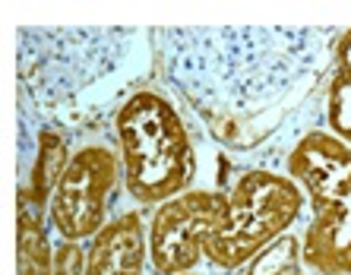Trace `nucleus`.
I'll use <instances>...</instances> for the list:
<instances>
[{
	"mask_svg": "<svg viewBox=\"0 0 351 275\" xmlns=\"http://www.w3.org/2000/svg\"><path fill=\"white\" fill-rule=\"evenodd\" d=\"M323 25H174L152 29L162 73L228 152L276 136L332 64Z\"/></svg>",
	"mask_w": 351,
	"mask_h": 275,
	"instance_id": "1",
	"label": "nucleus"
},
{
	"mask_svg": "<svg viewBox=\"0 0 351 275\" xmlns=\"http://www.w3.org/2000/svg\"><path fill=\"white\" fill-rule=\"evenodd\" d=\"M231 275H241V272H231Z\"/></svg>",
	"mask_w": 351,
	"mask_h": 275,
	"instance_id": "15",
	"label": "nucleus"
},
{
	"mask_svg": "<svg viewBox=\"0 0 351 275\" xmlns=\"http://www.w3.org/2000/svg\"><path fill=\"white\" fill-rule=\"evenodd\" d=\"M70 143L60 130L54 127H41L38 130V155H35V168H32V187L25 190V193L32 196L35 206H45L54 193V187H58L60 174L66 171L70 165Z\"/></svg>",
	"mask_w": 351,
	"mask_h": 275,
	"instance_id": "10",
	"label": "nucleus"
},
{
	"mask_svg": "<svg viewBox=\"0 0 351 275\" xmlns=\"http://www.w3.org/2000/svg\"><path fill=\"white\" fill-rule=\"evenodd\" d=\"M86 272V250L76 241L60 237L54 243V275H82Z\"/></svg>",
	"mask_w": 351,
	"mask_h": 275,
	"instance_id": "13",
	"label": "nucleus"
},
{
	"mask_svg": "<svg viewBox=\"0 0 351 275\" xmlns=\"http://www.w3.org/2000/svg\"><path fill=\"white\" fill-rule=\"evenodd\" d=\"M180 275H203V272H196V269H193V272H180Z\"/></svg>",
	"mask_w": 351,
	"mask_h": 275,
	"instance_id": "14",
	"label": "nucleus"
},
{
	"mask_svg": "<svg viewBox=\"0 0 351 275\" xmlns=\"http://www.w3.org/2000/svg\"><path fill=\"white\" fill-rule=\"evenodd\" d=\"M114 139L123 190L139 206H162L193 187L199 158L190 130L158 89H136L123 98L114 111Z\"/></svg>",
	"mask_w": 351,
	"mask_h": 275,
	"instance_id": "3",
	"label": "nucleus"
},
{
	"mask_svg": "<svg viewBox=\"0 0 351 275\" xmlns=\"http://www.w3.org/2000/svg\"><path fill=\"white\" fill-rule=\"evenodd\" d=\"M228 190L190 187L162 202L149 222V263L156 275L193 272L206 259V241L228 222Z\"/></svg>",
	"mask_w": 351,
	"mask_h": 275,
	"instance_id": "6",
	"label": "nucleus"
},
{
	"mask_svg": "<svg viewBox=\"0 0 351 275\" xmlns=\"http://www.w3.org/2000/svg\"><path fill=\"white\" fill-rule=\"evenodd\" d=\"M121 180V155L101 143L76 149L48 200L51 225L64 241H92L108 225V206Z\"/></svg>",
	"mask_w": 351,
	"mask_h": 275,
	"instance_id": "7",
	"label": "nucleus"
},
{
	"mask_svg": "<svg viewBox=\"0 0 351 275\" xmlns=\"http://www.w3.org/2000/svg\"><path fill=\"white\" fill-rule=\"evenodd\" d=\"M228 200V222L206 241V263L221 272H241L263 247L288 235L307 209L301 184L272 168L241 171Z\"/></svg>",
	"mask_w": 351,
	"mask_h": 275,
	"instance_id": "5",
	"label": "nucleus"
},
{
	"mask_svg": "<svg viewBox=\"0 0 351 275\" xmlns=\"http://www.w3.org/2000/svg\"><path fill=\"white\" fill-rule=\"evenodd\" d=\"M149 41L136 25H19V98L54 130L92 127L136 92L152 64Z\"/></svg>",
	"mask_w": 351,
	"mask_h": 275,
	"instance_id": "2",
	"label": "nucleus"
},
{
	"mask_svg": "<svg viewBox=\"0 0 351 275\" xmlns=\"http://www.w3.org/2000/svg\"><path fill=\"white\" fill-rule=\"evenodd\" d=\"M149 241L139 212H121L89 241L82 275H146Z\"/></svg>",
	"mask_w": 351,
	"mask_h": 275,
	"instance_id": "8",
	"label": "nucleus"
},
{
	"mask_svg": "<svg viewBox=\"0 0 351 275\" xmlns=\"http://www.w3.org/2000/svg\"><path fill=\"white\" fill-rule=\"evenodd\" d=\"M326 130L351 146V29L332 45V73L326 82Z\"/></svg>",
	"mask_w": 351,
	"mask_h": 275,
	"instance_id": "9",
	"label": "nucleus"
},
{
	"mask_svg": "<svg viewBox=\"0 0 351 275\" xmlns=\"http://www.w3.org/2000/svg\"><path fill=\"white\" fill-rule=\"evenodd\" d=\"M285 174L301 184L311 222L301 256L311 275H351V146L329 130H311L291 146Z\"/></svg>",
	"mask_w": 351,
	"mask_h": 275,
	"instance_id": "4",
	"label": "nucleus"
},
{
	"mask_svg": "<svg viewBox=\"0 0 351 275\" xmlns=\"http://www.w3.org/2000/svg\"><path fill=\"white\" fill-rule=\"evenodd\" d=\"M32 206V196L19 190V275H54V247Z\"/></svg>",
	"mask_w": 351,
	"mask_h": 275,
	"instance_id": "11",
	"label": "nucleus"
},
{
	"mask_svg": "<svg viewBox=\"0 0 351 275\" xmlns=\"http://www.w3.org/2000/svg\"><path fill=\"white\" fill-rule=\"evenodd\" d=\"M241 275H307L301 256V237L288 231V235L276 237L269 247H263L244 269Z\"/></svg>",
	"mask_w": 351,
	"mask_h": 275,
	"instance_id": "12",
	"label": "nucleus"
}]
</instances>
